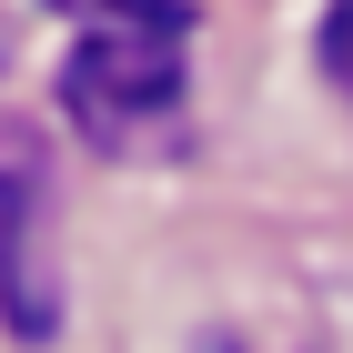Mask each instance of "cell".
Instances as JSON below:
<instances>
[{
  "label": "cell",
  "mask_w": 353,
  "mask_h": 353,
  "mask_svg": "<svg viewBox=\"0 0 353 353\" xmlns=\"http://www.w3.org/2000/svg\"><path fill=\"white\" fill-rule=\"evenodd\" d=\"M182 51H192V30H81V51L61 61L71 132L101 141V152H162L192 101Z\"/></svg>",
  "instance_id": "cell-1"
},
{
  "label": "cell",
  "mask_w": 353,
  "mask_h": 353,
  "mask_svg": "<svg viewBox=\"0 0 353 353\" xmlns=\"http://www.w3.org/2000/svg\"><path fill=\"white\" fill-rule=\"evenodd\" d=\"M81 30H192V0H51Z\"/></svg>",
  "instance_id": "cell-2"
},
{
  "label": "cell",
  "mask_w": 353,
  "mask_h": 353,
  "mask_svg": "<svg viewBox=\"0 0 353 353\" xmlns=\"http://www.w3.org/2000/svg\"><path fill=\"white\" fill-rule=\"evenodd\" d=\"M323 71H333V91L353 101V0H333V10H323Z\"/></svg>",
  "instance_id": "cell-3"
},
{
  "label": "cell",
  "mask_w": 353,
  "mask_h": 353,
  "mask_svg": "<svg viewBox=\"0 0 353 353\" xmlns=\"http://www.w3.org/2000/svg\"><path fill=\"white\" fill-rule=\"evenodd\" d=\"M0 61H10V21H0Z\"/></svg>",
  "instance_id": "cell-4"
}]
</instances>
